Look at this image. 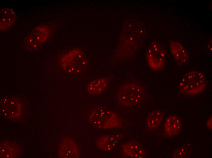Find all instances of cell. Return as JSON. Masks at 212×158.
I'll return each mask as SVG.
<instances>
[{
  "mask_svg": "<svg viewBox=\"0 0 212 158\" xmlns=\"http://www.w3.org/2000/svg\"><path fill=\"white\" fill-rule=\"evenodd\" d=\"M143 86L139 83L126 82L118 89L116 94L118 105L123 107H131L141 104L145 97Z\"/></svg>",
  "mask_w": 212,
  "mask_h": 158,
  "instance_id": "1",
  "label": "cell"
},
{
  "mask_svg": "<svg viewBox=\"0 0 212 158\" xmlns=\"http://www.w3.org/2000/svg\"><path fill=\"white\" fill-rule=\"evenodd\" d=\"M89 121L95 127L106 129L120 127L122 122L118 115L109 108L99 107L90 115Z\"/></svg>",
  "mask_w": 212,
  "mask_h": 158,
  "instance_id": "2",
  "label": "cell"
},
{
  "mask_svg": "<svg viewBox=\"0 0 212 158\" xmlns=\"http://www.w3.org/2000/svg\"><path fill=\"white\" fill-rule=\"evenodd\" d=\"M206 80L204 74L192 70L185 74L179 84L180 91L185 94L194 95L201 92L205 87Z\"/></svg>",
  "mask_w": 212,
  "mask_h": 158,
  "instance_id": "3",
  "label": "cell"
},
{
  "mask_svg": "<svg viewBox=\"0 0 212 158\" xmlns=\"http://www.w3.org/2000/svg\"><path fill=\"white\" fill-rule=\"evenodd\" d=\"M50 29L47 25H40L33 29L25 37L24 45L29 50H35L40 47L48 39Z\"/></svg>",
  "mask_w": 212,
  "mask_h": 158,
  "instance_id": "4",
  "label": "cell"
},
{
  "mask_svg": "<svg viewBox=\"0 0 212 158\" xmlns=\"http://www.w3.org/2000/svg\"><path fill=\"white\" fill-rule=\"evenodd\" d=\"M146 57L150 67L155 70L162 69L164 65L166 53L164 47L156 41H153L149 47Z\"/></svg>",
  "mask_w": 212,
  "mask_h": 158,
  "instance_id": "5",
  "label": "cell"
},
{
  "mask_svg": "<svg viewBox=\"0 0 212 158\" xmlns=\"http://www.w3.org/2000/svg\"><path fill=\"white\" fill-rule=\"evenodd\" d=\"M62 60L63 67L70 74H78L84 69L85 60L80 51L75 50L70 52L63 57Z\"/></svg>",
  "mask_w": 212,
  "mask_h": 158,
  "instance_id": "6",
  "label": "cell"
},
{
  "mask_svg": "<svg viewBox=\"0 0 212 158\" xmlns=\"http://www.w3.org/2000/svg\"><path fill=\"white\" fill-rule=\"evenodd\" d=\"M124 155L129 157L142 158L145 156V151L141 144L136 141H131L123 144L122 146Z\"/></svg>",
  "mask_w": 212,
  "mask_h": 158,
  "instance_id": "7",
  "label": "cell"
},
{
  "mask_svg": "<svg viewBox=\"0 0 212 158\" xmlns=\"http://www.w3.org/2000/svg\"><path fill=\"white\" fill-rule=\"evenodd\" d=\"M170 45L171 51L175 62L178 66L185 64L189 58V54L186 49L177 41L171 40Z\"/></svg>",
  "mask_w": 212,
  "mask_h": 158,
  "instance_id": "8",
  "label": "cell"
},
{
  "mask_svg": "<svg viewBox=\"0 0 212 158\" xmlns=\"http://www.w3.org/2000/svg\"><path fill=\"white\" fill-rule=\"evenodd\" d=\"M122 135L119 133L102 136L97 142V147L102 150L110 151L116 146L122 139Z\"/></svg>",
  "mask_w": 212,
  "mask_h": 158,
  "instance_id": "9",
  "label": "cell"
},
{
  "mask_svg": "<svg viewBox=\"0 0 212 158\" xmlns=\"http://www.w3.org/2000/svg\"><path fill=\"white\" fill-rule=\"evenodd\" d=\"M0 31L7 30L11 27L16 20V15L13 9L5 8L0 10Z\"/></svg>",
  "mask_w": 212,
  "mask_h": 158,
  "instance_id": "10",
  "label": "cell"
},
{
  "mask_svg": "<svg viewBox=\"0 0 212 158\" xmlns=\"http://www.w3.org/2000/svg\"><path fill=\"white\" fill-rule=\"evenodd\" d=\"M60 154L62 157L78 158L79 153L75 142L71 139H67L60 148Z\"/></svg>",
  "mask_w": 212,
  "mask_h": 158,
  "instance_id": "11",
  "label": "cell"
},
{
  "mask_svg": "<svg viewBox=\"0 0 212 158\" xmlns=\"http://www.w3.org/2000/svg\"><path fill=\"white\" fill-rule=\"evenodd\" d=\"M182 127L180 118L176 116H171L166 119L164 125L167 134L170 136H173L179 133Z\"/></svg>",
  "mask_w": 212,
  "mask_h": 158,
  "instance_id": "12",
  "label": "cell"
},
{
  "mask_svg": "<svg viewBox=\"0 0 212 158\" xmlns=\"http://www.w3.org/2000/svg\"><path fill=\"white\" fill-rule=\"evenodd\" d=\"M108 86V82L106 78H101L95 79L87 85L88 92L92 94H97L104 91Z\"/></svg>",
  "mask_w": 212,
  "mask_h": 158,
  "instance_id": "13",
  "label": "cell"
},
{
  "mask_svg": "<svg viewBox=\"0 0 212 158\" xmlns=\"http://www.w3.org/2000/svg\"><path fill=\"white\" fill-rule=\"evenodd\" d=\"M162 119L163 115L161 112L158 110L154 111L147 118L146 126L149 129H155L161 125Z\"/></svg>",
  "mask_w": 212,
  "mask_h": 158,
  "instance_id": "14",
  "label": "cell"
},
{
  "mask_svg": "<svg viewBox=\"0 0 212 158\" xmlns=\"http://www.w3.org/2000/svg\"><path fill=\"white\" fill-rule=\"evenodd\" d=\"M191 149L189 144H184L175 150L173 156L175 158L188 157L191 153Z\"/></svg>",
  "mask_w": 212,
  "mask_h": 158,
  "instance_id": "15",
  "label": "cell"
},
{
  "mask_svg": "<svg viewBox=\"0 0 212 158\" xmlns=\"http://www.w3.org/2000/svg\"><path fill=\"white\" fill-rule=\"evenodd\" d=\"M207 125L208 129L210 130L212 129V116H210L207 120Z\"/></svg>",
  "mask_w": 212,
  "mask_h": 158,
  "instance_id": "16",
  "label": "cell"
}]
</instances>
